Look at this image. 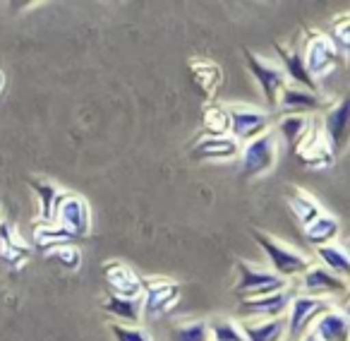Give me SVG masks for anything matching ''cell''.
Instances as JSON below:
<instances>
[{"label": "cell", "mask_w": 350, "mask_h": 341, "mask_svg": "<svg viewBox=\"0 0 350 341\" xmlns=\"http://www.w3.org/2000/svg\"><path fill=\"white\" fill-rule=\"evenodd\" d=\"M0 248H3V260L8 264H20L29 257V245L17 238L15 229L8 221H0Z\"/></svg>", "instance_id": "484cf974"}, {"label": "cell", "mask_w": 350, "mask_h": 341, "mask_svg": "<svg viewBox=\"0 0 350 341\" xmlns=\"http://www.w3.org/2000/svg\"><path fill=\"white\" fill-rule=\"evenodd\" d=\"M291 305V291L269 293V296H257L240 301L238 312L243 317H264V320H276L283 317V312Z\"/></svg>", "instance_id": "4fadbf2b"}, {"label": "cell", "mask_w": 350, "mask_h": 341, "mask_svg": "<svg viewBox=\"0 0 350 341\" xmlns=\"http://www.w3.org/2000/svg\"><path fill=\"white\" fill-rule=\"evenodd\" d=\"M310 127H312L310 116H283L281 121H278V132H281V137L286 140V144L291 151L297 149L302 137L310 132Z\"/></svg>", "instance_id": "83f0119b"}, {"label": "cell", "mask_w": 350, "mask_h": 341, "mask_svg": "<svg viewBox=\"0 0 350 341\" xmlns=\"http://www.w3.org/2000/svg\"><path fill=\"white\" fill-rule=\"evenodd\" d=\"M302 60H305V68L310 73V77L319 79L326 73L336 68V63L340 60V53L336 51V46L331 44V39L326 36V31H305V44L300 46Z\"/></svg>", "instance_id": "3957f363"}, {"label": "cell", "mask_w": 350, "mask_h": 341, "mask_svg": "<svg viewBox=\"0 0 350 341\" xmlns=\"http://www.w3.org/2000/svg\"><path fill=\"white\" fill-rule=\"evenodd\" d=\"M75 236L70 231H65L63 226H58L55 221H39L34 226V243L39 250L51 253V250L60 248V245H75Z\"/></svg>", "instance_id": "ffe728a7"}, {"label": "cell", "mask_w": 350, "mask_h": 341, "mask_svg": "<svg viewBox=\"0 0 350 341\" xmlns=\"http://www.w3.org/2000/svg\"><path fill=\"white\" fill-rule=\"evenodd\" d=\"M103 310L111 317H116V322H120V325L137 327L142 317V298H120L108 293L106 303H103Z\"/></svg>", "instance_id": "44dd1931"}, {"label": "cell", "mask_w": 350, "mask_h": 341, "mask_svg": "<svg viewBox=\"0 0 350 341\" xmlns=\"http://www.w3.org/2000/svg\"><path fill=\"white\" fill-rule=\"evenodd\" d=\"M321 106V99L314 92H307L295 84H286L278 94L276 108H281L283 116H307Z\"/></svg>", "instance_id": "9a60e30c"}, {"label": "cell", "mask_w": 350, "mask_h": 341, "mask_svg": "<svg viewBox=\"0 0 350 341\" xmlns=\"http://www.w3.org/2000/svg\"><path fill=\"white\" fill-rule=\"evenodd\" d=\"M235 267H238V283L233 286V293L240 301L288 291V281L278 277V274H273L271 269L254 267V264L245 262V260H238Z\"/></svg>", "instance_id": "7a4b0ae2"}, {"label": "cell", "mask_w": 350, "mask_h": 341, "mask_svg": "<svg viewBox=\"0 0 350 341\" xmlns=\"http://www.w3.org/2000/svg\"><path fill=\"white\" fill-rule=\"evenodd\" d=\"M252 236L259 248L264 250V255H267L269 264H271V272L278 274L281 279H286V281L293 277H300L302 272H307V269L312 267L307 255H302L300 250L291 248V245L281 243V240L273 238V236L264 233L262 229H254Z\"/></svg>", "instance_id": "6da1fadb"}, {"label": "cell", "mask_w": 350, "mask_h": 341, "mask_svg": "<svg viewBox=\"0 0 350 341\" xmlns=\"http://www.w3.org/2000/svg\"><path fill=\"white\" fill-rule=\"evenodd\" d=\"M209 336L211 341H245V334H243V325L233 320H214L209 322Z\"/></svg>", "instance_id": "1f68e13d"}, {"label": "cell", "mask_w": 350, "mask_h": 341, "mask_svg": "<svg viewBox=\"0 0 350 341\" xmlns=\"http://www.w3.org/2000/svg\"><path fill=\"white\" fill-rule=\"evenodd\" d=\"M300 286L305 291V296L314 298H326V296H345L348 293V279L336 277L334 272H329L326 267H314L312 264L307 272L300 274Z\"/></svg>", "instance_id": "8fae6325"}, {"label": "cell", "mask_w": 350, "mask_h": 341, "mask_svg": "<svg viewBox=\"0 0 350 341\" xmlns=\"http://www.w3.org/2000/svg\"><path fill=\"white\" fill-rule=\"evenodd\" d=\"M329 298H314V296H293L291 305H288V317H286V331L293 336H300L307 327H312L326 310H331Z\"/></svg>", "instance_id": "ba28073f"}, {"label": "cell", "mask_w": 350, "mask_h": 341, "mask_svg": "<svg viewBox=\"0 0 350 341\" xmlns=\"http://www.w3.org/2000/svg\"><path fill=\"white\" fill-rule=\"evenodd\" d=\"M111 334L116 336V341H154L151 334L144 327H132V325H120V322H111Z\"/></svg>", "instance_id": "d6a6232c"}, {"label": "cell", "mask_w": 350, "mask_h": 341, "mask_svg": "<svg viewBox=\"0 0 350 341\" xmlns=\"http://www.w3.org/2000/svg\"><path fill=\"white\" fill-rule=\"evenodd\" d=\"M243 144L233 140L230 135L224 137H202L192 149V156L200 161H230L238 159Z\"/></svg>", "instance_id": "e0dca14e"}, {"label": "cell", "mask_w": 350, "mask_h": 341, "mask_svg": "<svg viewBox=\"0 0 350 341\" xmlns=\"http://www.w3.org/2000/svg\"><path fill=\"white\" fill-rule=\"evenodd\" d=\"M228 118H230V132L238 144L254 140V137L269 132L271 125V116L267 111H257V108H247V106H228Z\"/></svg>", "instance_id": "9c48e42d"}, {"label": "cell", "mask_w": 350, "mask_h": 341, "mask_svg": "<svg viewBox=\"0 0 350 341\" xmlns=\"http://www.w3.org/2000/svg\"><path fill=\"white\" fill-rule=\"evenodd\" d=\"M326 36L331 39V44L336 46L340 55L348 53V46H350V15L348 12H340L338 17H334L331 22V29L326 31Z\"/></svg>", "instance_id": "4dcf8cb0"}, {"label": "cell", "mask_w": 350, "mask_h": 341, "mask_svg": "<svg viewBox=\"0 0 350 341\" xmlns=\"http://www.w3.org/2000/svg\"><path fill=\"white\" fill-rule=\"evenodd\" d=\"M321 135H324L329 149L336 154L345 149L350 135V101L348 99H340L336 106H331L324 113V121H321Z\"/></svg>", "instance_id": "30bf717a"}, {"label": "cell", "mask_w": 350, "mask_h": 341, "mask_svg": "<svg viewBox=\"0 0 350 341\" xmlns=\"http://www.w3.org/2000/svg\"><path fill=\"white\" fill-rule=\"evenodd\" d=\"M103 279H106L108 293L120 298H142V277L132 272L120 260H108L103 264Z\"/></svg>", "instance_id": "7c38bea8"}, {"label": "cell", "mask_w": 350, "mask_h": 341, "mask_svg": "<svg viewBox=\"0 0 350 341\" xmlns=\"http://www.w3.org/2000/svg\"><path fill=\"white\" fill-rule=\"evenodd\" d=\"M312 334L319 341H350V322L343 310H326L319 320L314 322V331Z\"/></svg>", "instance_id": "d6986e66"}, {"label": "cell", "mask_w": 350, "mask_h": 341, "mask_svg": "<svg viewBox=\"0 0 350 341\" xmlns=\"http://www.w3.org/2000/svg\"><path fill=\"white\" fill-rule=\"evenodd\" d=\"M53 221L63 226L65 231L75 236V238H84L92 231V210L89 202L77 192H60L53 207Z\"/></svg>", "instance_id": "5b68a950"}, {"label": "cell", "mask_w": 350, "mask_h": 341, "mask_svg": "<svg viewBox=\"0 0 350 341\" xmlns=\"http://www.w3.org/2000/svg\"><path fill=\"white\" fill-rule=\"evenodd\" d=\"M180 301V283L168 277L142 279V315L154 320L161 317Z\"/></svg>", "instance_id": "277c9868"}, {"label": "cell", "mask_w": 350, "mask_h": 341, "mask_svg": "<svg viewBox=\"0 0 350 341\" xmlns=\"http://www.w3.org/2000/svg\"><path fill=\"white\" fill-rule=\"evenodd\" d=\"M276 53H278V58H281V70H283V75H286V79H291L295 87H302V89H307V92L317 94V82L310 77V73H307L305 60H302V51L295 49V46L288 49V46H283V44H276Z\"/></svg>", "instance_id": "2e32d148"}, {"label": "cell", "mask_w": 350, "mask_h": 341, "mask_svg": "<svg viewBox=\"0 0 350 341\" xmlns=\"http://www.w3.org/2000/svg\"><path fill=\"white\" fill-rule=\"evenodd\" d=\"M170 341H211L209 336V322L206 320H192L173 327Z\"/></svg>", "instance_id": "f546056e"}, {"label": "cell", "mask_w": 350, "mask_h": 341, "mask_svg": "<svg viewBox=\"0 0 350 341\" xmlns=\"http://www.w3.org/2000/svg\"><path fill=\"white\" fill-rule=\"evenodd\" d=\"M243 334L245 341H283V336H286V317L245 322Z\"/></svg>", "instance_id": "603a6c76"}, {"label": "cell", "mask_w": 350, "mask_h": 341, "mask_svg": "<svg viewBox=\"0 0 350 341\" xmlns=\"http://www.w3.org/2000/svg\"><path fill=\"white\" fill-rule=\"evenodd\" d=\"M288 207H291L293 214L300 219L302 226L312 224L317 216L324 214V212H321L319 202H317L314 197L310 195V192L300 190V188H291V190H288Z\"/></svg>", "instance_id": "cb8c5ba5"}, {"label": "cell", "mask_w": 350, "mask_h": 341, "mask_svg": "<svg viewBox=\"0 0 350 341\" xmlns=\"http://www.w3.org/2000/svg\"><path fill=\"white\" fill-rule=\"evenodd\" d=\"M190 75L204 99H211L224 84V70L209 58H190Z\"/></svg>", "instance_id": "ac0fdd59"}, {"label": "cell", "mask_w": 350, "mask_h": 341, "mask_svg": "<svg viewBox=\"0 0 350 341\" xmlns=\"http://www.w3.org/2000/svg\"><path fill=\"white\" fill-rule=\"evenodd\" d=\"M302 341H319V339H317V336L310 331V334H305V336H302Z\"/></svg>", "instance_id": "e575fe53"}, {"label": "cell", "mask_w": 350, "mask_h": 341, "mask_svg": "<svg viewBox=\"0 0 350 341\" xmlns=\"http://www.w3.org/2000/svg\"><path fill=\"white\" fill-rule=\"evenodd\" d=\"M29 188L36 192L39 197V210H41V221H53V207L55 200L60 197V188L53 181H46V178L31 176L29 178Z\"/></svg>", "instance_id": "4316f807"}, {"label": "cell", "mask_w": 350, "mask_h": 341, "mask_svg": "<svg viewBox=\"0 0 350 341\" xmlns=\"http://www.w3.org/2000/svg\"><path fill=\"white\" fill-rule=\"evenodd\" d=\"M293 154L307 166H326L336 159L334 151H331L329 144H326L324 135H321V127L314 125V123H312L310 132L302 137V142L297 144V149L293 151Z\"/></svg>", "instance_id": "5bb4252c"}, {"label": "cell", "mask_w": 350, "mask_h": 341, "mask_svg": "<svg viewBox=\"0 0 350 341\" xmlns=\"http://www.w3.org/2000/svg\"><path fill=\"white\" fill-rule=\"evenodd\" d=\"M340 224L336 216L329 214H319L312 224L305 226V240L314 248H321V245H329L338 238Z\"/></svg>", "instance_id": "7402d4cb"}, {"label": "cell", "mask_w": 350, "mask_h": 341, "mask_svg": "<svg viewBox=\"0 0 350 341\" xmlns=\"http://www.w3.org/2000/svg\"><path fill=\"white\" fill-rule=\"evenodd\" d=\"M202 125L204 137H224L230 132V118L226 103H206L202 111Z\"/></svg>", "instance_id": "d4e9b609"}, {"label": "cell", "mask_w": 350, "mask_h": 341, "mask_svg": "<svg viewBox=\"0 0 350 341\" xmlns=\"http://www.w3.org/2000/svg\"><path fill=\"white\" fill-rule=\"evenodd\" d=\"M0 84H3V75H0Z\"/></svg>", "instance_id": "d590c367"}, {"label": "cell", "mask_w": 350, "mask_h": 341, "mask_svg": "<svg viewBox=\"0 0 350 341\" xmlns=\"http://www.w3.org/2000/svg\"><path fill=\"white\" fill-rule=\"evenodd\" d=\"M49 257L65 269H77L79 262H82V255H79L77 245H60V248L51 250Z\"/></svg>", "instance_id": "836d02e7"}, {"label": "cell", "mask_w": 350, "mask_h": 341, "mask_svg": "<svg viewBox=\"0 0 350 341\" xmlns=\"http://www.w3.org/2000/svg\"><path fill=\"white\" fill-rule=\"evenodd\" d=\"M317 255L321 257L324 267L329 269V272H334L336 277H340V279L350 277V257H348V253H345V248H340L338 243L321 245V248H317Z\"/></svg>", "instance_id": "f1b7e54d"}, {"label": "cell", "mask_w": 350, "mask_h": 341, "mask_svg": "<svg viewBox=\"0 0 350 341\" xmlns=\"http://www.w3.org/2000/svg\"><path fill=\"white\" fill-rule=\"evenodd\" d=\"M245 63H247V70L252 73V77L257 79L267 106L276 108L278 94H281V89L288 84L281 65L271 63V60H264L262 55L252 53V51H245Z\"/></svg>", "instance_id": "8992f818"}, {"label": "cell", "mask_w": 350, "mask_h": 341, "mask_svg": "<svg viewBox=\"0 0 350 341\" xmlns=\"http://www.w3.org/2000/svg\"><path fill=\"white\" fill-rule=\"evenodd\" d=\"M243 156V176L254 178L262 176L267 170H271L276 166V140L271 132L254 137V140L245 142V147L240 149Z\"/></svg>", "instance_id": "52a82bcc"}]
</instances>
